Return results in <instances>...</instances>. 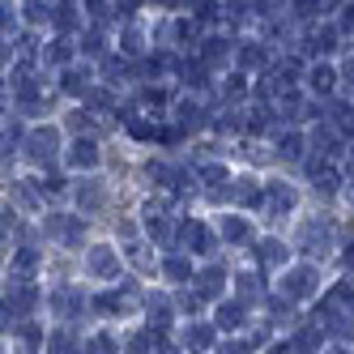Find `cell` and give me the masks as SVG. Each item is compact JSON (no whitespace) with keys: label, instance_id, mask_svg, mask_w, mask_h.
<instances>
[{"label":"cell","instance_id":"1","mask_svg":"<svg viewBox=\"0 0 354 354\" xmlns=\"http://www.w3.org/2000/svg\"><path fill=\"white\" fill-rule=\"evenodd\" d=\"M316 286H320L316 265H295V269H286L282 295H286V299H308V295H316Z\"/></svg>","mask_w":354,"mask_h":354},{"label":"cell","instance_id":"2","mask_svg":"<svg viewBox=\"0 0 354 354\" xmlns=\"http://www.w3.org/2000/svg\"><path fill=\"white\" fill-rule=\"evenodd\" d=\"M43 226H47V235H56L64 248H77V243H82V235H86V222H82L77 214H52Z\"/></svg>","mask_w":354,"mask_h":354},{"label":"cell","instance_id":"3","mask_svg":"<svg viewBox=\"0 0 354 354\" xmlns=\"http://www.w3.org/2000/svg\"><path fill=\"white\" fill-rule=\"evenodd\" d=\"M56 149H60V133L52 129V124H47V129H35V133L26 137V158H30V162H52Z\"/></svg>","mask_w":354,"mask_h":354},{"label":"cell","instance_id":"4","mask_svg":"<svg viewBox=\"0 0 354 354\" xmlns=\"http://www.w3.org/2000/svg\"><path fill=\"white\" fill-rule=\"evenodd\" d=\"M328 239H333V222H320V218L303 222V231H299V248L303 252H324Z\"/></svg>","mask_w":354,"mask_h":354},{"label":"cell","instance_id":"5","mask_svg":"<svg viewBox=\"0 0 354 354\" xmlns=\"http://www.w3.org/2000/svg\"><path fill=\"white\" fill-rule=\"evenodd\" d=\"M86 269L94 277H103V282H111V277L120 273V257H115V248H90V257H86Z\"/></svg>","mask_w":354,"mask_h":354},{"label":"cell","instance_id":"6","mask_svg":"<svg viewBox=\"0 0 354 354\" xmlns=\"http://www.w3.org/2000/svg\"><path fill=\"white\" fill-rule=\"evenodd\" d=\"M52 308H56V316L73 320V316L86 312V295H82L77 286H56V290H52Z\"/></svg>","mask_w":354,"mask_h":354},{"label":"cell","instance_id":"7","mask_svg":"<svg viewBox=\"0 0 354 354\" xmlns=\"http://www.w3.org/2000/svg\"><path fill=\"white\" fill-rule=\"evenodd\" d=\"M175 239L188 243L192 252H214V235H209V226H201V222H180V231H175Z\"/></svg>","mask_w":354,"mask_h":354},{"label":"cell","instance_id":"8","mask_svg":"<svg viewBox=\"0 0 354 354\" xmlns=\"http://www.w3.org/2000/svg\"><path fill=\"white\" fill-rule=\"evenodd\" d=\"M295 201H299L295 188L282 184V180H273V184L265 188V209H269V214H290V209H295Z\"/></svg>","mask_w":354,"mask_h":354},{"label":"cell","instance_id":"9","mask_svg":"<svg viewBox=\"0 0 354 354\" xmlns=\"http://www.w3.org/2000/svg\"><path fill=\"white\" fill-rule=\"evenodd\" d=\"M98 158H103V154H98V141H94V137H77V141L68 145V162L82 167V171L98 167Z\"/></svg>","mask_w":354,"mask_h":354},{"label":"cell","instance_id":"10","mask_svg":"<svg viewBox=\"0 0 354 354\" xmlns=\"http://www.w3.org/2000/svg\"><path fill=\"white\" fill-rule=\"evenodd\" d=\"M35 303H39V290H35L30 282H13V286H9V312H13V316H30Z\"/></svg>","mask_w":354,"mask_h":354},{"label":"cell","instance_id":"11","mask_svg":"<svg viewBox=\"0 0 354 354\" xmlns=\"http://www.w3.org/2000/svg\"><path fill=\"white\" fill-rule=\"evenodd\" d=\"M337 35H342V26H320L312 39H303V52H320V56H328V52H337Z\"/></svg>","mask_w":354,"mask_h":354},{"label":"cell","instance_id":"12","mask_svg":"<svg viewBox=\"0 0 354 354\" xmlns=\"http://www.w3.org/2000/svg\"><path fill=\"white\" fill-rule=\"evenodd\" d=\"M222 286H226V269H222V265H209V269L196 273V295H201V299H214Z\"/></svg>","mask_w":354,"mask_h":354},{"label":"cell","instance_id":"13","mask_svg":"<svg viewBox=\"0 0 354 354\" xmlns=\"http://www.w3.org/2000/svg\"><path fill=\"white\" fill-rule=\"evenodd\" d=\"M286 252H290V248H286L282 239H261V243H257V261H261L265 269H277V265H286Z\"/></svg>","mask_w":354,"mask_h":354},{"label":"cell","instance_id":"14","mask_svg":"<svg viewBox=\"0 0 354 354\" xmlns=\"http://www.w3.org/2000/svg\"><path fill=\"white\" fill-rule=\"evenodd\" d=\"M47 354H86L77 346V337H73V328H56V333H47Z\"/></svg>","mask_w":354,"mask_h":354},{"label":"cell","instance_id":"15","mask_svg":"<svg viewBox=\"0 0 354 354\" xmlns=\"http://www.w3.org/2000/svg\"><path fill=\"white\" fill-rule=\"evenodd\" d=\"M103 201H107L103 184H98V180H82V188H77V205H82L86 214H94V209H103Z\"/></svg>","mask_w":354,"mask_h":354},{"label":"cell","instance_id":"16","mask_svg":"<svg viewBox=\"0 0 354 354\" xmlns=\"http://www.w3.org/2000/svg\"><path fill=\"white\" fill-rule=\"evenodd\" d=\"M320 342H324V328H320V324H308V328H299V333H295L290 350H299V354H316Z\"/></svg>","mask_w":354,"mask_h":354},{"label":"cell","instance_id":"17","mask_svg":"<svg viewBox=\"0 0 354 354\" xmlns=\"http://www.w3.org/2000/svg\"><path fill=\"white\" fill-rule=\"evenodd\" d=\"M39 248H17L13 252V269H17V282H30V273L39 269Z\"/></svg>","mask_w":354,"mask_h":354},{"label":"cell","instance_id":"18","mask_svg":"<svg viewBox=\"0 0 354 354\" xmlns=\"http://www.w3.org/2000/svg\"><path fill=\"white\" fill-rule=\"evenodd\" d=\"M312 149H316L320 158H324V154H337V149H342V137L328 129V124H320V129H312Z\"/></svg>","mask_w":354,"mask_h":354},{"label":"cell","instance_id":"19","mask_svg":"<svg viewBox=\"0 0 354 354\" xmlns=\"http://www.w3.org/2000/svg\"><path fill=\"white\" fill-rule=\"evenodd\" d=\"M162 273L171 277V282H192V261L175 252V257H167V261H162Z\"/></svg>","mask_w":354,"mask_h":354},{"label":"cell","instance_id":"20","mask_svg":"<svg viewBox=\"0 0 354 354\" xmlns=\"http://www.w3.org/2000/svg\"><path fill=\"white\" fill-rule=\"evenodd\" d=\"M145 308H149V316H154V328H167V324H171V312H175V308H171L167 295H149Z\"/></svg>","mask_w":354,"mask_h":354},{"label":"cell","instance_id":"21","mask_svg":"<svg viewBox=\"0 0 354 354\" xmlns=\"http://www.w3.org/2000/svg\"><path fill=\"white\" fill-rule=\"evenodd\" d=\"M265 60H269V56H265L261 43H243V47H239V64H243V68L257 73V68H265Z\"/></svg>","mask_w":354,"mask_h":354},{"label":"cell","instance_id":"22","mask_svg":"<svg viewBox=\"0 0 354 354\" xmlns=\"http://www.w3.org/2000/svg\"><path fill=\"white\" fill-rule=\"evenodd\" d=\"M308 82H312V90H316V94H328V90H333V82H337V73L328 68V64H316V68L308 73Z\"/></svg>","mask_w":354,"mask_h":354},{"label":"cell","instance_id":"23","mask_svg":"<svg viewBox=\"0 0 354 354\" xmlns=\"http://www.w3.org/2000/svg\"><path fill=\"white\" fill-rule=\"evenodd\" d=\"M248 235H252V231H248V222H243V218H235V214H231V218H222V239H226V243H243Z\"/></svg>","mask_w":354,"mask_h":354},{"label":"cell","instance_id":"24","mask_svg":"<svg viewBox=\"0 0 354 354\" xmlns=\"http://www.w3.org/2000/svg\"><path fill=\"white\" fill-rule=\"evenodd\" d=\"M201 52H205V68H209V64H222L226 56H231V43H226V39H205Z\"/></svg>","mask_w":354,"mask_h":354},{"label":"cell","instance_id":"25","mask_svg":"<svg viewBox=\"0 0 354 354\" xmlns=\"http://www.w3.org/2000/svg\"><path fill=\"white\" fill-rule=\"evenodd\" d=\"M243 324V303H222L218 308V328H239Z\"/></svg>","mask_w":354,"mask_h":354},{"label":"cell","instance_id":"26","mask_svg":"<svg viewBox=\"0 0 354 354\" xmlns=\"http://www.w3.org/2000/svg\"><path fill=\"white\" fill-rule=\"evenodd\" d=\"M277 154H282V158H303V137L299 133H282V137H277Z\"/></svg>","mask_w":354,"mask_h":354},{"label":"cell","instance_id":"27","mask_svg":"<svg viewBox=\"0 0 354 354\" xmlns=\"http://www.w3.org/2000/svg\"><path fill=\"white\" fill-rule=\"evenodd\" d=\"M64 94H90V73H86V68H82V73L68 68V73H64Z\"/></svg>","mask_w":354,"mask_h":354},{"label":"cell","instance_id":"28","mask_svg":"<svg viewBox=\"0 0 354 354\" xmlns=\"http://www.w3.org/2000/svg\"><path fill=\"white\" fill-rule=\"evenodd\" d=\"M68 56H73V43L68 39H56L52 47H43V60L47 64H68Z\"/></svg>","mask_w":354,"mask_h":354},{"label":"cell","instance_id":"29","mask_svg":"<svg viewBox=\"0 0 354 354\" xmlns=\"http://www.w3.org/2000/svg\"><path fill=\"white\" fill-rule=\"evenodd\" d=\"M312 184H316V192H324V196H333V192L342 188V175H337L333 167H324V171L316 175V180H312Z\"/></svg>","mask_w":354,"mask_h":354},{"label":"cell","instance_id":"30","mask_svg":"<svg viewBox=\"0 0 354 354\" xmlns=\"http://www.w3.org/2000/svg\"><path fill=\"white\" fill-rule=\"evenodd\" d=\"M188 346H192V350H209V346H214V328H209V324H192V328H188Z\"/></svg>","mask_w":354,"mask_h":354},{"label":"cell","instance_id":"31","mask_svg":"<svg viewBox=\"0 0 354 354\" xmlns=\"http://www.w3.org/2000/svg\"><path fill=\"white\" fill-rule=\"evenodd\" d=\"M145 231L154 235L158 243H171V239H175V226H171L167 218H145Z\"/></svg>","mask_w":354,"mask_h":354},{"label":"cell","instance_id":"32","mask_svg":"<svg viewBox=\"0 0 354 354\" xmlns=\"http://www.w3.org/2000/svg\"><path fill=\"white\" fill-rule=\"evenodd\" d=\"M205 124V115H201L196 103H180V129H201Z\"/></svg>","mask_w":354,"mask_h":354},{"label":"cell","instance_id":"33","mask_svg":"<svg viewBox=\"0 0 354 354\" xmlns=\"http://www.w3.org/2000/svg\"><path fill=\"white\" fill-rule=\"evenodd\" d=\"M90 308H94V312H103V316H111V312H120V295L103 290V295H94V299H90Z\"/></svg>","mask_w":354,"mask_h":354},{"label":"cell","instance_id":"34","mask_svg":"<svg viewBox=\"0 0 354 354\" xmlns=\"http://www.w3.org/2000/svg\"><path fill=\"white\" fill-rule=\"evenodd\" d=\"M26 21L39 26V21H56V5H26Z\"/></svg>","mask_w":354,"mask_h":354},{"label":"cell","instance_id":"35","mask_svg":"<svg viewBox=\"0 0 354 354\" xmlns=\"http://www.w3.org/2000/svg\"><path fill=\"white\" fill-rule=\"evenodd\" d=\"M86 354H115V342H111L107 333H94V337L86 342Z\"/></svg>","mask_w":354,"mask_h":354},{"label":"cell","instance_id":"36","mask_svg":"<svg viewBox=\"0 0 354 354\" xmlns=\"http://www.w3.org/2000/svg\"><path fill=\"white\" fill-rule=\"evenodd\" d=\"M145 175H149V180H154V184H171V180H175V171H171L167 162H158V158L145 167Z\"/></svg>","mask_w":354,"mask_h":354},{"label":"cell","instance_id":"37","mask_svg":"<svg viewBox=\"0 0 354 354\" xmlns=\"http://www.w3.org/2000/svg\"><path fill=\"white\" fill-rule=\"evenodd\" d=\"M239 295L243 299H257L261 295V277L257 273H239Z\"/></svg>","mask_w":354,"mask_h":354},{"label":"cell","instance_id":"38","mask_svg":"<svg viewBox=\"0 0 354 354\" xmlns=\"http://www.w3.org/2000/svg\"><path fill=\"white\" fill-rule=\"evenodd\" d=\"M56 26L73 30V26H77V9H73V5H56Z\"/></svg>","mask_w":354,"mask_h":354},{"label":"cell","instance_id":"39","mask_svg":"<svg viewBox=\"0 0 354 354\" xmlns=\"http://www.w3.org/2000/svg\"><path fill=\"white\" fill-rule=\"evenodd\" d=\"M235 196H239V201H243V205H261V201H265V196H261V188H257V184H239V188H235Z\"/></svg>","mask_w":354,"mask_h":354},{"label":"cell","instance_id":"40","mask_svg":"<svg viewBox=\"0 0 354 354\" xmlns=\"http://www.w3.org/2000/svg\"><path fill=\"white\" fill-rule=\"evenodd\" d=\"M290 303H295V299H286V295H273V299H269V312H273L277 320H282V316H290Z\"/></svg>","mask_w":354,"mask_h":354},{"label":"cell","instance_id":"41","mask_svg":"<svg viewBox=\"0 0 354 354\" xmlns=\"http://www.w3.org/2000/svg\"><path fill=\"white\" fill-rule=\"evenodd\" d=\"M124 52H129V56H137V52H141V30H137V26L124 30Z\"/></svg>","mask_w":354,"mask_h":354},{"label":"cell","instance_id":"42","mask_svg":"<svg viewBox=\"0 0 354 354\" xmlns=\"http://www.w3.org/2000/svg\"><path fill=\"white\" fill-rule=\"evenodd\" d=\"M86 98H90V107H94V111H107V107H111V94H107V90H90Z\"/></svg>","mask_w":354,"mask_h":354},{"label":"cell","instance_id":"43","mask_svg":"<svg viewBox=\"0 0 354 354\" xmlns=\"http://www.w3.org/2000/svg\"><path fill=\"white\" fill-rule=\"evenodd\" d=\"M248 129H252V133H261V129H269V111H265V107H257V111L248 115Z\"/></svg>","mask_w":354,"mask_h":354},{"label":"cell","instance_id":"44","mask_svg":"<svg viewBox=\"0 0 354 354\" xmlns=\"http://www.w3.org/2000/svg\"><path fill=\"white\" fill-rule=\"evenodd\" d=\"M82 47H86L90 56H98V52H103V30H90V35L82 39Z\"/></svg>","mask_w":354,"mask_h":354},{"label":"cell","instance_id":"45","mask_svg":"<svg viewBox=\"0 0 354 354\" xmlns=\"http://www.w3.org/2000/svg\"><path fill=\"white\" fill-rule=\"evenodd\" d=\"M39 188H47V192H60V188H64V175H60V171H52L47 180H39Z\"/></svg>","mask_w":354,"mask_h":354},{"label":"cell","instance_id":"46","mask_svg":"<svg viewBox=\"0 0 354 354\" xmlns=\"http://www.w3.org/2000/svg\"><path fill=\"white\" fill-rule=\"evenodd\" d=\"M129 261H133L137 269H149V252H145V248H129Z\"/></svg>","mask_w":354,"mask_h":354},{"label":"cell","instance_id":"47","mask_svg":"<svg viewBox=\"0 0 354 354\" xmlns=\"http://www.w3.org/2000/svg\"><path fill=\"white\" fill-rule=\"evenodd\" d=\"M218 354H252V346H243V342H226V346H218Z\"/></svg>","mask_w":354,"mask_h":354},{"label":"cell","instance_id":"48","mask_svg":"<svg viewBox=\"0 0 354 354\" xmlns=\"http://www.w3.org/2000/svg\"><path fill=\"white\" fill-rule=\"evenodd\" d=\"M129 354H149V342H145V333H137V337L129 342Z\"/></svg>","mask_w":354,"mask_h":354},{"label":"cell","instance_id":"49","mask_svg":"<svg viewBox=\"0 0 354 354\" xmlns=\"http://www.w3.org/2000/svg\"><path fill=\"white\" fill-rule=\"evenodd\" d=\"M180 308H184V312H196V308H201V295H180Z\"/></svg>","mask_w":354,"mask_h":354},{"label":"cell","instance_id":"50","mask_svg":"<svg viewBox=\"0 0 354 354\" xmlns=\"http://www.w3.org/2000/svg\"><path fill=\"white\" fill-rule=\"evenodd\" d=\"M226 94H231V98H235V94H243V77H239V73H235L231 82H226Z\"/></svg>","mask_w":354,"mask_h":354},{"label":"cell","instance_id":"51","mask_svg":"<svg viewBox=\"0 0 354 354\" xmlns=\"http://www.w3.org/2000/svg\"><path fill=\"white\" fill-rule=\"evenodd\" d=\"M342 30H354V5L342 9Z\"/></svg>","mask_w":354,"mask_h":354},{"label":"cell","instance_id":"52","mask_svg":"<svg viewBox=\"0 0 354 354\" xmlns=\"http://www.w3.org/2000/svg\"><path fill=\"white\" fill-rule=\"evenodd\" d=\"M68 124H73V129L82 133V129H90V115H82V111H77V115H68Z\"/></svg>","mask_w":354,"mask_h":354},{"label":"cell","instance_id":"53","mask_svg":"<svg viewBox=\"0 0 354 354\" xmlns=\"http://www.w3.org/2000/svg\"><path fill=\"white\" fill-rule=\"evenodd\" d=\"M9 316H13V312H9V303H5V299H0V328H9V324H13Z\"/></svg>","mask_w":354,"mask_h":354},{"label":"cell","instance_id":"54","mask_svg":"<svg viewBox=\"0 0 354 354\" xmlns=\"http://www.w3.org/2000/svg\"><path fill=\"white\" fill-rule=\"evenodd\" d=\"M5 26H13V13H9L5 5H0V30H5Z\"/></svg>","mask_w":354,"mask_h":354},{"label":"cell","instance_id":"55","mask_svg":"<svg viewBox=\"0 0 354 354\" xmlns=\"http://www.w3.org/2000/svg\"><path fill=\"white\" fill-rule=\"evenodd\" d=\"M346 82H350V86H354V56H350V60H346Z\"/></svg>","mask_w":354,"mask_h":354},{"label":"cell","instance_id":"56","mask_svg":"<svg viewBox=\"0 0 354 354\" xmlns=\"http://www.w3.org/2000/svg\"><path fill=\"white\" fill-rule=\"evenodd\" d=\"M158 354H180V346H171V342H167V346H158Z\"/></svg>","mask_w":354,"mask_h":354},{"label":"cell","instance_id":"57","mask_svg":"<svg viewBox=\"0 0 354 354\" xmlns=\"http://www.w3.org/2000/svg\"><path fill=\"white\" fill-rule=\"evenodd\" d=\"M346 265H354V243H350V248H346Z\"/></svg>","mask_w":354,"mask_h":354},{"label":"cell","instance_id":"58","mask_svg":"<svg viewBox=\"0 0 354 354\" xmlns=\"http://www.w3.org/2000/svg\"><path fill=\"white\" fill-rule=\"evenodd\" d=\"M328 354H350V350H346V346H337V350H328Z\"/></svg>","mask_w":354,"mask_h":354},{"label":"cell","instance_id":"59","mask_svg":"<svg viewBox=\"0 0 354 354\" xmlns=\"http://www.w3.org/2000/svg\"><path fill=\"white\" fill-rule=\"evenodd\" d=\"M350 312H354V299H350Z\"/></svg>","mask_w":354,"mask_h":354}]
</instances>
